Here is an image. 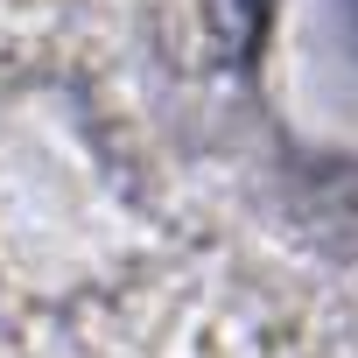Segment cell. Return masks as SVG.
<instances>
[{
	"instance_id": "obj_1",
	"label": "cell",
	"mask_w": 358,
	"mask_h": 358,
	"mask_svg": "<svg viewBox=\"0 0 358 358\" xmlns=\"http://www.w3.org/2000/svg\"><path fill=\"white\" fill-rule=\"evenodd\" d=\"M274 78L309 134L358 155V0H295L274 29Z\"/></svg>"
}]
</instances>
